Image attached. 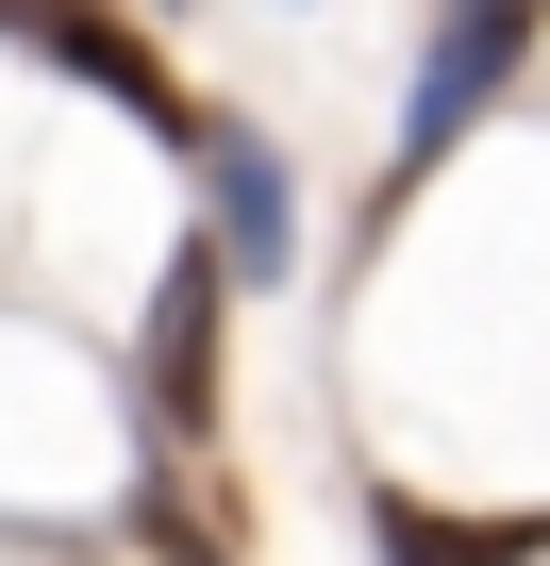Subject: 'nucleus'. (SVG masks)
Segmentation results:
<instances>
[{"label": "nucleus", "mask_w": 550, "mask_h": 566, "mask_svg": "<svg viewBox=\"0 0 550 566\" xmlns=\"http://www.w3.org/2000/svg\"><path fill=\"white\" fill-rule=\"evenodd\" d=\"M533 18L550 0H434V34H417V84H401V167H384V200H417L450 150H467V117L533 67Z\"/></svg>", "instance_id": "f257e3e1"}, {"label": "nucleus", "mask_w": 550, "mask_h": 566, "mask_svg": "<svg viewBox=\"0 0 550 566\" xmlns=\"http://www.w3.org/2000/svg\"><path fill=\"white\" fill-rule=\"evenodd\" d=\"M0 51H34L51 84H84V101H117L134 134H167V150H200V101L167 84V51L117 18V0H0Z\"/></svg>", "instance_id": "f03ea898"}, {"label": "nucleus", "mask_w": 550, "mask_h": 566, "mask_svg": "<svg viewBox=\"0 0 550 566\" xmlns=\"http://www.w3.org/2000/svg\"><path fill=\"white\" fill-rule=\"evenodd\" d=\"M184 167H200V200H217L200 233L234 250V283L267 301V283L301 266V184H284V134H267V117H200V150H184Z\"/></svg>", "instance_id": "7ed1b4c3"}, {"label": "nucleus", "mask_w": 550, "mask_h": 566, "mask_svg": "<svg viewBox=\"0 0 550 566\" xmlns=\"http://www.w3.org/2000/svg\"><path fill=\"white\" fill-rule=\"evenodd\" d=\"M217 301H250V283H234V250L200 233V250L167 266V301H151V367H134V400H151V433H167V450L217 417Z\"/></svg>", "instance_id": "20e7f679"}, {"label": "nucleus", "mask_w": 550, "mask_h": 566, "mask_svg": "<svg viewBox=\"0 0 550 566\" xmlns=\"http://www.w3.org/2000/svg\"><path fill=\"white\" fill-rule=\"evenodd\" d=\"M367 533H384V566H517L533 549V516H434L401 483H367Z\"/></svg>", "instance_id": "39448f33"}]
</instances>
